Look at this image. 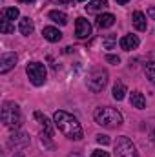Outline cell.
Wrapping results in <instances>:
<instances>
[{
	"instance_id": "cell-14",
	"label": "cell",
	"mask_w": 155,
	"mask_h": 157,
	"mask_svg": "<svg viewBox=\"0 0 155 157\" xmlns=\"http://www.w3.org/2000/svg\"><path fill=\"white\" fill-rule=\"evenodd\" d=\"M33 29H35V26H33V20H31L29 17H24V18H20V22H18V31H20L22 35L29 37V35L33 33Z\"/></svg>"
},
{
	"instance_id": "cell-21",
	"label": "cell",
	"mask_w": 155,
	"mask_h": 157,
	"mask_svg": "<svg viewBox=\"0 0 155 157\" xmlns=\"http://www.w3.org/2000/svg\"><path fill=\"white\" fill-rule=\"evenodd\" d=\"M0 31L2 33H13L15 31V26H11V20L6 15H2V18H0Z\"/></svg>"
},
{
	"instance_id": "cell-2",
	"label": "cell",
	"mask_w": 155,
	"mask_h": 157,
	"mask_svg": "<svg viewBox=\"0 0 155 157\" xmlns=\"http://www.w3.org/2000/svg\"><path fill=\"white\" fill-rule=\"evenodd\" d=\"M95 122L99 126H104V128H117L122 124V115L120 112H117L115 108H110V106H102V108H97L95 113Z\"/></svg>"
},
{
	"instance_id": "cell-20",
	"label": "cell",
	"mask_w": 155,
	"mask_h": 157,
	"mask_svg": "<svg viewBox=\"0 0 155 157\" xmlns=\"http://www.w3.org/2000/svg\"><path fill=\"white\" fill-rule=\"evenodd\" d=\"M126 97V84L122 80H117L115 86H113V99L115 101H122Z\"/></svg>"
},
{
	"instance_id": "cell-12",
	"label": "cell",
	"mask_w": 155,
	"mask_h": 157,
	"mask_svg": "<svg viewBox=\"0 0 155 157\" xmlns=\"http://www.w3.org/2000/svg\"><path fill=\"white\" fill-rule=\"evenodd\" d=\"M131 20H133V26H135L137 31H146L148 20H146V15H144L142 11H135L133 17H131Z\"/></svg>"
},
{
	"instance_id": "cell-15",
	"label": "cell",
	"mask_w": 155,
	"mask_h": 157,
	"mask_svg": "<svg viewBox=\"0 0 155 157\" xmlns=\"http://www.w3.org/2000/svg\"><path fill=\"white\" fill-rule=\"evenodd\" d=\"M42 35H44V39L49 40V42H59V40L62 39V33H60L57 28H53V26L44 28V29H42Z\"/></svg>"
},
{
	"instance_id": "cell-30",
	"label": "cell",
	"mask_w": 155,
	"mask_h": 157,
	"mask_svg": "<svg viewBox=\"0 0 155 157\" xmlns=\"http://www.w3.org/2000/svg\"><path fill=\"white\" fill-rule=\"evenodd\" d=\"M59 2H62V4H70L71 0H59Z\"/></svg>"
},
{
	"instance_id": "cell-23",
	"label": "cell",
	"mask_w": 155,
	"mask_h": 157,
	"mask_svg": "<svg viewBox=\"0 0 155 157\" xmlns=\"http://www.w3.org/2000/svg\"><path fill=\"white\" fill-rule=\"evenodd\" d=\"M2 15H6L9 20H17L18 17H20V11L17 9V7H7V9H4V13Z\"/></svg>"
},
{
	"instance_id": "cell-6",
	"label": "cell",
	"mask_w": 155,
	"mask_h": 157,
	"mask_svg": "<svg viewBox=\"0 0 155 157\" xmlns=\"http://www.w3.org/2000/svg\"><path fill=\"white\" fill-rule=\"evenodd\" d=\"M115 157H139L137 155V148H135V144H133L126 135L117 137Z\"/></svg>"
},
{
	"instance_id": "cell-3",
	"label": "cell",
	"mask_w": 155,
	"mask_h": 157,
	"mask_svg": "<svg viewBox=\"0 0 155 157\" xmlns=\"http://www.w3.org/2000/svg\"><path fill=\"white\" fill-rule=\"evenodd\" d=\"M2 122L7 128H13V130L20 128V124H22V112H20L17 102L6 101L2 104Z\"/></svg>"
},
{
	"instance_id": "cell-24",
	"label": "cell",
	"mask_w": 155,
	"mask_h": 157,
	"mask_svg": "<svg viewBox=\"0 0 155 157\" xmlns=\"http://www.w3.org/2000/svg\"><path fill=\"white\" fill-rule=\"evenodd\" d=\"M106 60L112 62V64H119L120 62V57L119 55H106Z\"/></svg>"
},
{
	"instance_id": "cell-4",
	"label": "cell",
	"mask_w": 155,
	"mask_h": 157,
	"mask_svg": "<svg viewBox=\"0 0 155 157\" xmlns=\"http://www.w3.org/2000/svg\"><path fill=\"white\" fill-rule=\"evenodd\" d=\"M108 84V71L104 68H93L89 73H88V78H86V86L89 91L93 93H99L106 88Z\"/></svg>"
},
{
	"instance_id": "cell-8",
	"label": "cell",
	"mask_w": 155,
	"mask_h": 157,
	"mask_svg": "<svg viewBox=\"0 0 155 157\" xmlns=\"http://www.w3.org/2000/svg\"><path fill=\"white\" fill-rule=\"evenodd\" d=\"M35 119H37V122H39L42 137H51V135H53V126H51L49 119L46 117L42 112H35Z\"/></svg>"
},
{
	"instance_id": "cell-32",
	"label": "cell",
	"mask_w": 155,
	"mask_h": 157,
	"mask_svg": "<svg viewBox=\"0 0 155 157\" xmlns=\"http://www.w3.org/2000/svg\"><path fill=\"white\" fill-rule=\"evenodd\" d=\"M15 157H24V155H22V154H17V155H15Z\"/></svg>"
},
{
	"instance_id": "cell-29",
	"label": "cell",
	"mask_w": 155,
	"mask_h": 157,
	"mask_svg": "<svg viewBox=\"0 0 155 157\" xmlns=\"http://www.w3.org/2000/svg\"><path fill=\"white\" fill-rule=\"evenodd\" d=\"M18 2H22V4H33L35 0H18Z\"/></svg>"
},
{
	"instance_id": "cell-10",
	"label": "cell",
	"mask_w": 155,
	"mask_h": 157,
	"mask_svg": "<svg viewBox=\"0 0 155 157\" xmlns=\"http://www.w3.org/2000/svg\"><path fill=\"white\" fill-rule=\"evenodd\" d=\"M17 64V53H2L0 55V73H7Z\"/></svg>"
},
{
	"instance_id": "cell-25",
	"label": "cell",
	"mask_w": 155,
	"mask_h": 157,
	"mask_svg": "<svg viewBox=\"0 0 155 157\" xmlns=\"http://www.w3.org/2000/svg\"><path fill=\"white\" fill-rule=\"evenodd\" d=\"M97 143L99 144H110V137L108 135H97Z\"/></svg>"
},
{
	"instance_id": "cell-17",
	"label": "cell",
	"mask_w": 155,
	"mask_h": 157,
	"mask_svg": "<svg viewBox=\"0 0 155 157\" xmlns=\"http://www.w3.org/2000/svg\"><path fill=\"white\" fill-rule=\"evenodd\" d=\"M130 101H131V106L137 108V110L146 108V99H144V95L141 91H131V99Z\"/></svg>"
},
{
	"instance_id": "cell-26",
	"label": "cell",
	"mask_w": 155,
	"mask_h": 157,
	"mask_svg": "<svg viewBox=\"0 0 155 157\" xmlns=\"http://www.w3.org/2000/svg\"><path fill=\"white\" fill-rule=\"evenodd\" d=\"M91 157H110V154H108V152H104V150H93Z\"/></svg>"
},
{
	"instance_id": "cell-28",
	"label": "cell",
	"mask_w": 155,
	"mask_h": 157,
	"mask_svg": "<svg viewBox=\"0 0 155 157\" xmlns=\"http://www.w3.org/2000/svg\"><path fill=\"white\" fill-rule=\"evenodd\" d=\"M117 4H120V6H124V4H128V2H130V0H115Z\"/></svg>"
},
{
	"instance_id": "cell-11",
	"label": "cell",
	"mask_w": 155,
	"mask_h": 157,
	"mask_svg": "<svg viewBox=\"0 0 155 157\" xmlns=\"http://www.w3.org/2000/svg\"><path fill=\"white\" fill-rule=\"evenodd\" d=\"M119 44H120V48H122L124 51H131V49H137V48H139L141 40H139L137 35H124Z\"/></svg>"
},
{
	"instance_id": "cell-22",
	"label": "cell",
	"mask_w": 155,
	"mask_h": 157,
	"mask_svg": "<svg viewBox=\"0 0 155 157\" xmlns=\"http://www.w3.org/2000/svg\"><path fill=\"white\" fill-rule=\"evenodd\" d=\"M117 44V35H106L104 39H102V46L106 48V49H113Z\"/></svg>"
},
{
	"instance_id": "cell-31",
	"label": "cell",
	"mask_w": 155,
	"mask_h": 157,
	"mask_svg": "<svg viewBox=\"0 0 155 157\" xmlns=\"http://www.w3.org/2000/svg\"><path fill=\"white\" fill-rule=\"evenodd\" d=\"M152 139H153V141H155V130H153V132H152Z\"/></svg>"
},
{
	"instance_id": "cell-1",
	"label": "cell",
	"mask_w": 155,
	"mask_h": 157,
	"mask_svg": "<svg viewBox=\"0 0 155 157\" xmlns=\"http://www.w3.org/2000/svg\"><path fill=\"white\" fill-rule=\"evenodd\" d=\"M53 121H55V126L68 139H71V141H80L82 139V135H84L82 133V126H80V122L77 121V117H73L71 113H68L64 110H59V112H55Z\"/></svg>"
},
{
	"instance_id": "cell-27",
	"label": "cell",
	"mask_w": 155,
	"mask_h": 157,
	"mask_svg": "<svg viewBox=\"0 0 155 157\" xmlns=\"http://www.w3.org/2000/svg\"><path fill=\"white\" fill-rule=\"evenodd\" d=\"M148 17L155 20V7H150V9H148Z\"/></svg>"
},
{
	"instance_id": "cell-9",
	"label": "cell",
	"mask_w": 155,
	"mask_h": 157,
	"mask_svg": "<svg viewBox=\"0 0 155 157\" xmlns=\"http://www.w3.org/2000/svg\"><path fill=\"white\" fill-rule=\"evenodd\" d=\"M75 35L78 39H88L91 35V24L84 17H78L77 22H75Z\"/></svg>"
},
{
	"instance_id": "cell-16",
	"label": "cell",
	"mask_w": 155,
	"mask_h": 157,
	"mask_svg": "<svg viewBox=\"0 0 155 157\" xmlns=\"http://www.w3.org/2000/svg\"><path fill=\"white\" fill-rule=\"evenodd\" d=\"M144 73L155 84V53H150V57L146 60V66H144Z\"/></svg>"
},
{
	"instance_id": "cell-33",
	"label": "cell",
	"mask_w": 155,
	"mask_h": 157,
	"mask_svg": "<svg viewBox=\"0 0 155 157\" xmlns=\"http://www.w3.org/2000/svg\"><path fill=\"white\" fill-rule=\"evenodd\" d=\"M78 2H86V0H78Z\"/></svg>"
},
{
	"instance_id": "cell-19",
	"label": "cell",
	"mask_w": 155,
	"mask_h": 157,
	"mask_svg": "<svg viewBox=\"0 0 155 157\" xmlns=\"http://www.w3.org/2000/svg\"><path fill=\"white\" fill-rule=\"evenodd\" d=\"M49 18H51L53 22L60 24V26H66V24H68V15H66L64 11H57V9H53V11H49Z\"/></svg>"
},
{
	"instance_id": "cell-5",
	"label": "cell",
	"mask_w": 155,
	"mask_h": 157,
	"mask_svg": "<svg viewBox=\"0 0 155 157\" xmlns=\"http://www.w3.org/2000/svg\"><path fill=\"white\" fill-rule=\"evenodd\" d=\"M26 73L31 80L33 86H42L47 78V71H46V66L42 62H29L26 66Z\"/></svg>"
},
{
	"instance_id": "cell-7",
	"label": "cell",
	"mask_w": 155,
	"mask_h": 157,
	"mask_svg": "<svg viewBox=\"0 0 155 157\" xmlns=\"http://www.w3.org/2000/svg\"><path fill=\"white\" fill-rule=\"evenodd\" d=\"M28 144H29V135L24 133V132H15V133L9 135V139H7V146L13 148V150L26 148Z\"/></svg>"
},
{
	"instance_id": "cell-13",
	"label": "cell",
	"mask_w": 155,
	"mask_h": 157,
	"mask_svg": "<svg viewBox=\"0 0 155 157\" xmlns=\"http://www.w3.org/2000/svg\"><path fill=\"white\" fill-rule=\"evenodd\" d=\"M97 28H100V29H106V28H112L113 24H115V17L112 15V13H104V15H99L97 17Z\"/></svg>"
},
{
	"instance_id": "cell-18",
	"label": "cell",
	"mask_w": 155,
	"mask_h": 157,
	"mask_svg": "<svg viewBox=\"0 0 155 157\" xmlns=\"http://www.w3.org/2000/svg\"><path fill=\"white\" fill-rule=\"evenodd\" d=\"M106 7H108V0H91L86 6V11L88 13H99V11H102Z\"/></svg>"
}]
</instances>
